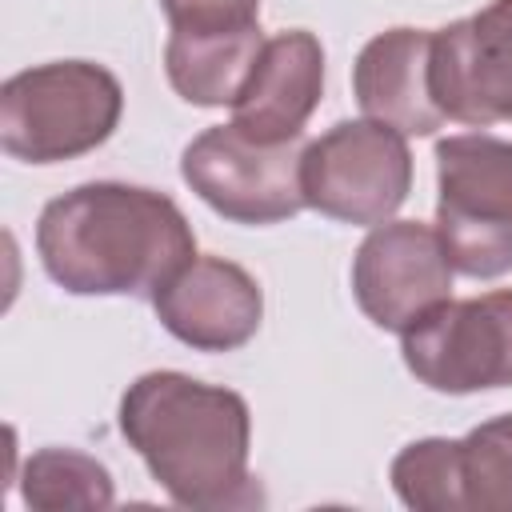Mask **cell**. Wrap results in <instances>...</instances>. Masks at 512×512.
Masks as SVG:
<instances>
[{
    "label": "cell",
    "instance_id": "1",
    "mask_svg": "<svg viewBox=\"0 0 512 512\" xmlns=\"http://www.w3.org/2000/svg\"><path fill=\"white\" fill-rule=\"evenodd\" d=\"M36 256L72 296H148L196 256V232L168 192L88 180L48 200Z\"/></svg>",
    "mask_w": 512,
    "mask_h": 512
},
{
    "label": "cell",
    "instance_id": "2",
    "mask_svg": "<svg viewBox=\"0 0 512 512\" xmlns=\"http://www.w3.org/2000/svg\"><path fill=\"white\" fill-rule=\"evenodd\" d=\"M120 432L180 508L212 512L260 500L248 472L252 412L232 388L172 368L144 372L120 396Z\"/></svg>",
    "mask_w": 512,
    "mask_h": 512
},
{
    "label": "cell",
    "instance_id": "3",
    "mask_svg": "<svg viewBox=\"0 0 512 512\" xmlns=\"http://www.w3.org/2000/svg\"><path fill=\"white\" fill-rule=\"evenodd\" d=\"M124 88L96 60L32 64L0 84V148L24 164L96 152L120 124Z\"/></svg>",
    "mask_w": 512,
    "mask_h": 512
},
{
    "label": "cell",
    "instance_id": "4",
    "mask_svg": "<svg viewBox=\"0 0 512 512\" xmlns=\"http://www.w3.org/2000/svg\"><path fill=\"white\" fill-rule=\"evenodd\" d=\"M436 232L456 272H512V140L456 132L436 144Z\"/></svg>",
    "mask_w": 512,
    "mask_h": 512
},
{
    "label": "cell",
    "instance_id": "5",
    "mask_svg": "<svg viewBox=\"0 0 512 512\" xmlns=\"http://www.w3.org/2000/svg\"><path fill=\"white\" fill-rule=\"evenodd\" d=\"M304 204L328 220L376 228L412 192L408 136L380 120H340L308 140L300 164Z\"/></svg>",
    "mask_w": 512,
    "mask_h": 512
},
{
    "label": "cell",
    "instance_id": "6",
    "mask_svg": "<svg viewBox=\"0 0 512 512\" xmlns=\"http://www.w3.org/2000/svg\"><path fill=\"white\" fill-rule=\"evenodd\" d=\"M304 148V136L268 144L228 120L204 128L180 152V176L216 216L264 228L308 208L300 184Z\"/></svg>",
    "mask_w": 512,
    "mask_h": 512
},
{
    "label": "cell",
    "instance_id": "7",
    "mask_svg": "<svg viewBox=\"0 0 512 512\" xmlns=\"http://www.w3.org/2000/svg\"><path fill=\"white\" fill-rule=\"evenodd\" d=\"M404 368L432 392L512 388V288L444 300L400 332Z\"/></svg>",
    "mask_w": 512,
    "mask_h": 512
},
{
    "label": "cell",
    "instance_id": "8",
    "mask_svg": "<svg viewBox=\"0 0 512 512\" xmlns=\"http://www.w3.org/2000/svg\"><path fill=\"white\" fill-rule=\"evenodd\" d=\"M452 272L448 248L432 224L384 220L352 256V296L376 328L404 332L452 296Z\"/></svg>",
    "mask_w": 512,
    "mask_h": 512
},
{
    "label": "cell",
    "instance_id": "9",
    "mask_svg": "<svg viewBox=\"0 0 512 512\" xmlns=\"http://www.w3.org/2000/svg\"><path fill=\"white\" fill-rule=\"evenodd\" d=\"M432 96L444 120L512 124V0H488L432 32Z\"/></svg>",
    "mask_w": 512,
    "mask_h": 512
},
{
    "label": "cell",
    "instance_id": "10",
    "mask_svg": "<svg viewBox=\"0 0 512 512\" xmlns=\"http://www.w3.org/2000/svg\"><path fill=\"white\" fill-rule=\"evenodd\" d=\"M152 312L168 336L196 352H236L260 332L264 292L236 260L192 256L152 292Z\"/></svg>",
    "mask_w": 512,
    "mask_h": 512
},
{
    "label": "cell",
    "instance_id": "11",
    "mask_svg": "<svg viewBox=\"0 0 512 512\" xmlns=\"http://www.w3.org/2000/svg\"><path fill=\"white\" fill-rule=\"evenodd\" d=\"M324 96V44L308 28H284L264 40L240 96L232 124L256 140L280 144L304 136L308 116Z\"/></svg>",
    "mask_w": 512,
    "mask_h": 512
},
{
    "label": "cell",
    "instance_id": "12",
    "mask_svg": "<svg viewBox=\"0 0 512 512\" xmlns=\"http://www.w3.org/2000/svg\"><path fill=\"white\" fill-rule=\"evenodd\" d=\"M352 92L368 120L404 136H432L444 124L432 96V32L408 24L376 32L352 64Z\"/></svg>",
    "mask_w": 512,
    "mask_h": 512
},
{
    "label": "cell",
    "instance_id": "13",
    "mask_svg": "<svg viewBox=\"0 0 512 512\" xmlns=\"http://www.w3.org/2000/svg\"><path fill=\"white\" fill-rule=\"evenodd\" d=\"M264 40L268 36L260 32V24L240 32H208V36L172 32L164 44V72L172 92L196 108H224V104L232 108Z\"/></svg>",
    "mask_w": 512,
    "mask_h": 512
},
{
    "label": "cell",
    "instance_id": "14",
    "mask_svg": "<svg viewBox=\"0 0 512 512\" xmlns=\"http://www.w3.org/2000/svg\"><path fill=\"white\" fill-rule=\"evenodd\" d=\"M20 496L36 512H68V508H112L116 484L112 472L80 452V448H36L20 468Z\"/></svg>",
    "mask_w": 512,
    "mask_h": 512
},
{
    "label": "cell",
    "instance_id": "15",
    "mask_svg": "<svg viewBox=\"0 0 512 512\" xmlns=\"http://www.w3.org/2000/svg\"><path fill=\"white\" fill-rule=\"evenodd\" d=\"M392 492L416 512H464L460 504V440L424 436L396 452L388 468Z\"/></svg>",
    "mask_w": 512,
    "mask_h": 512
},
{
    "label": "cell",
    "instance_id": "16",
    "mask_svg": "<svg viewBox=\"0 0 512 512\" xmlns=\"http://www.w3.org/2000/svg\"><path fill=\"white\" fill-rule=\"evenodd\" d=\"M464 512H512V412L460 436Z\"/></svg>",
    "mask_w": 512,
    "mask_h": 512
},
{
    "label": "cell",
    "instance_id": "17",
    "mask_svg": "<svg viewBox=\"0 0 512 512\" xmlns=\"http://www.w3.org/2000/svg\"><path fill=\"white\" fill-rule=\"evenodd\" d=\"M168 28L184 36L240 32L260 24V0H160Z\"/></svg>",
    "mask_w": 512,
    "mask_h": 512
}]
</instances>
